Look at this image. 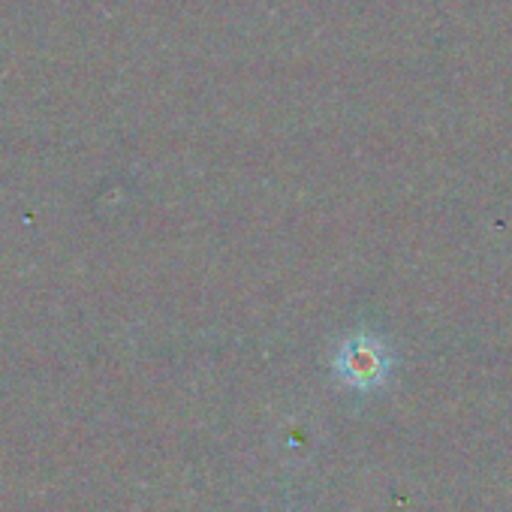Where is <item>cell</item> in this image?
Masks as SVG:
<instances>
[{
	"instance_id": "obj_1",
	"label": "cell",
	"mask_w": 512,
	"mask_h": 512,
	"mask_svg": "<svg viewBox=\"0 0 512 512\" xmlns=\"http://www.w3.org/2000/svg\"><path fill=\"white\" fill-rule=\"evenodd\" d=\"M392 359L374 335H353L335 353V374L353 389H374L389 377Z\"/></svg>"
}]
</instances>
